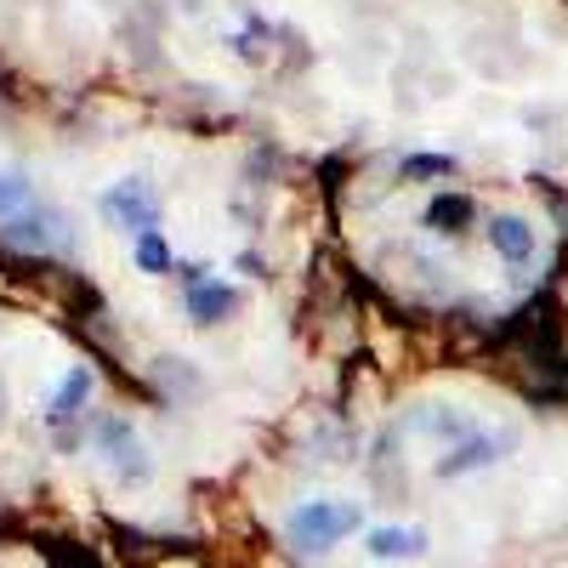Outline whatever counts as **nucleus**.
<instances>
[{"label": "nucleus", "mask_w": 568, "mask_h": 568, "mask_svg": "<svg viewBox=\"0 0 568 568\" xmlns=\"http://www.w3.org/2000/svg\"><path fill=\"white\" fill-rule=\"evenodd\" d=\"M353 529H358V506L353 500H307V506L291 511V540L302 551H329Z\"/></svg>", "instance_id": "1"}, {"label": "nucleus", "mask_w": 568, "mask_h": 568, "mask_svg": "<svg viewBox=\"0 0 568 568\" xmlns=\"http://www.w3.org/2000/svg\"><path fill=\"white\" fill-rule=\"evenodd\" d=\"M103 216L114 227H131L136 240H142V233L160 227V200H154V187L142 182V176H125V182H114L109 194H103Z\"/></svg>", "instance_id": "2"}, {"label": "nucleus", "mask_w": 568, "mask_h": 568, "mask_svg": "<svg viewBox=\"0 0 568 568\" xmlns=\"http://www.w3.org/2000/svg\"><path fill=\"white\" fill-rule=\"evenodd\" d=\"M98 438H103V460H109V471L120 484H142V478H149V449H142V438L131 433L125 415H109L98 426Z\"/></svg>", "instance_id": "3"}, {"label": "nucleus", "mask_w": 568, "mask_h": 568, "mask_svg": "<svg viewBox=\"0 0 568 568\" xmlns=\"http://www.w3.org/2000/svg\"><path fill=\"white\" fill-rule=\"evenodd\" d=\"M182 302H187V318H194V324H222L233 307H240V291L222 284V278H211V273H187Z\"/></svg>", "instance_id": "4"}, {"label": "nucleus", "mask_w": 568, "mask_h": 568, "mask_svg": "<svg viewBox=\"0 0 568 568\" xmlns=\"http://www.w3.org/2000/svg\"><path fill=\"white\" fill-rule=\"evenodd\" d=\"M0 240L18 245V251H58L63 245V222L52 211H23V216H12L7 227H0Z\"/></svg>", "instance_id": "5"}, {"label": "nucleus", "mask_w": 568, "mask_h": 568, "mask_svg": "<svg viewBox=\"0 0 568 568\" xmlns=\"http://www.w3.org/2000/svg\"><path fill=\"white\" fill-rule=\"evenodd\" d=\"M489 245L500 251V262L529 267V262H535V227H529L524 216H495V222H489Z\"/></svg>", "instance_id": "6"}, {"label": "nucleus", "mask_w": 568, "mask_h": 568, "mask_svg": "<svg viewBox=\"0 0 568 568\" xmlns=\"http://www.w3.org/2000/svg\"><path fill=\"white\" fill-rule=\"evenodd\" d=\"M471 216H478V205H471L466 194H433V200H426V227H433V233H466L471 227Z\"/></svg>", "instance_id": "7"}, {"label": "nucleus", "mask_w": 568, "mask_h": 568, "mask_svg": "<svg viewBox=\"0 0 568 568\" xmlns=\"http://www.w3.org/2000/svg\"><path fill=\"white\" fill-rule=\"evenodd\" d=\"M85 398H91V369H85V364H74V369L63 375V382H58L52 404H45V415H52V426L74 420V415L85 409Z\"/></svg>", "instance_id": "8"}, {"label": "nucleus", "mask_w": 568, "mask_h": 568, "mask_svg": "<svg viewBox=\"0 0 568 568\" xmlns=\"http://www.w3.org/2000/svg\"><path fill=\"white\" fill-rule=\"evenodd\" d=\"M364 551H369V557H420V551H426V535H420V529L382 524V529L364 535Z\"/></svg>", "instance_id": "9"}, {"label": "nucleus", "mask_w": 568, "mask_h": 568, "mask_svg": "<svg viewBox=\"0 0 568 568\" xmlns=\"http://www.w3.org/2000/svg\"><path fill=\"white\" fill-rule=\"evenodd\" d=\"M495 449H500V438H489V433L466 438L449 460H438V478H460V471H471V466H489V460H495Z\"/></svg>", "instance_id": "10"}, {"label": "nucleus", "mask_w": 568, "mask_h": 568, "mask_svg": "<svg viewBox=\"0 0 568 568\" xmlns=\"http://www.w3.org/2000/svg\"><path fill=\"white\" fill-rule=\"evenodd\" d=\"M29 200H34L29 176H18V171H0V222L23 216V211H29Z\"/></svg>", "instance_id": "11"}, {"label": "nucleus", "mask_w": 568, "mask_h": 568, "mask_svg": "<svg viewBox=\"0 0 568 568\" xmlns=\"http://www.w3.org/2000/svg\"><path fill=\"white\" fill-rule=\"evenodd\" d=\"M136 267L142 273H171V245H165V233L154 227V233H142V240H136Z\"/></svg>", "instance_id": "12"}, {"label": "nucleus", "mask_w": 568, "mask_h": 568, "mask_svg": "<svg viewBox=\"0 0 568 568\" xmlns=\"http://www.w3.org/2000/svg\"><path fill=\"white\" fill-rule=\"evenodd\" d=\"M45 557H52V568H103L80 540H52V551H45Z\"/></svg>", "instance_id": "13"}, {"label": "nucleus", "mask_w": 568, "mask_h": 568, "mask_svg": "<svg viewBox=\"0 0 568 568\" xmlns=\"http://www.w3.org/2000/svg\"><path fill=\"white\" fill-rule=\"evenodd\" d=\"M449 171H455L449 154H409L404 160V176H449Z\"/></svg>", "instance_id": "14"}]
</instances>
